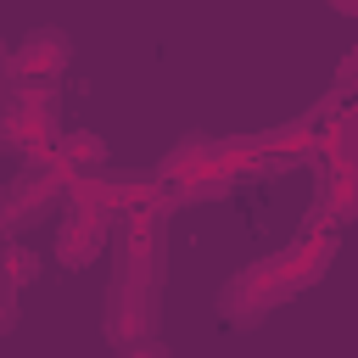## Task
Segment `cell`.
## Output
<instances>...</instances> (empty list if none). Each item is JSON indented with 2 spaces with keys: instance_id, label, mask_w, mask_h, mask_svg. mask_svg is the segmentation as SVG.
Wrapping results in <instances>:
<instances>
[{
  "instance_id": "obj_5",
  "label": "cell",
  "mask_w": 358,
  "mask_h": 358,
  "mask_svg": "<svg viewBox=\"0 0 358 358\" xmlns=\"http://www.w3.org/2000/svg\"><path fill=\"white\" fill-rule=\"evenodd\" d=\"M73 62V39L62 28H34L17 50H11V67L6 78H22V84H56Z\"/></svg>"
},
{
  "instance_id": "obj_4",
  "label": "cell",
  "mask_w": 358,
  "mask_h": 358,
  "mask_svg": "<svg viewBox=\"0 0 358 358\" xmlns=\"http://www.w3.org/2000/svg\"><path fill=\"white\" fill-rule=\"evenodd\" d=\"M358 218V157H341V162H324V179L313 190V207L302 218V229H319V235H336L341 224Z\"/></svg>"
},
{
  "instance_id": "obj_8",
  "label": "cell",
  "mask_w": 358,
  "mask_h": 358,
  "mask_svg": "<svg viewBox=\"0 0 358 358\" xmlns=\"http://www.w3.org/2000/svg\"><path fill=\"white\" fill-rule=\"evenodd\" d=\"M117 358H173V352H168V341H162V336H140V341H123V347H117Z\"/></svg>"
},
{
  "instance_id": "obj_9",
  "label": "cell",
  "mask_w": 358,
  "mask_h": 358,
  "mask_svg": "<svg viewBox=\"0 0 358 358\" xmlns=\"http://www.w3.org/2000/svg\"><path fill=\"white\" fill-rule=\"evenodd\" d=\"M11 324H17V285L0 274V336H6Z\"/></svg>"
},
{
  "instance_id": "obj_7",
  "label": "cell",
  "mask_w": 358,
  "mask_h": 358,
  "mask_svg": "<svg viewBox=\"0 0 358 358\" xmlns=\"http://www.w3.org/2000/svg\"><path fill=\"white\" fill-rule=\"evenodd\" d=\"M324 112H341V117L358 123V45L347 50V62H341V73H336V84L324 95Z\"/></svg>"
},
{
  "instance_id": "obj_10",
  "label": "cell",
  "mask_w": 358,
  "mask_h": 358,
  "mask_svg": "<svg viewBox=\"0 0 358 358\" xmlns=\"http://www.w3.org/2000/svg\"><path fill=\"white\" fill-rule=\"evenodd\" d=\"M6 67H11V45L0 39V73H6Z\"/></svg>"
},
{
  "instance_id": "obj_2",
  "label": "cell",
  "mask_w": 358,
  "mask_h": 358,
  "mask_svg": "<svg viewBox=\"0 0 358 358\" xmlns=\"http://www.w3.org/2000/svg\"><path fill=\"white\" fill-rule=\"evenodd\" d=\"M67 185H73V173L56 162V151L45 162H28L17 179H6L0 185V224H6V235L34 229L45 218H62L67 213Z\"/></svg>"
},
{
  "instance_id": "obj_1",
  "label": "cell",
  "mask_w": 358,
  "mask_h": 358,
  "mask_svg": "<svg viewBox=\"0 0 358 358\" xmlns=\"http://www.w3.org/2000/svg\"><path fill=\"white\" fill-rule=\"evenodd\" d=\"M336 246H341L336 235L302 229L291 246H280V252H268L263 263L241 268V274L218 291V313H224V324H235V330L263 324L268 308H280V302H291V296H302L308 285L324 280V268L336 263Z\"/></svg>"
},
{
  "instance_id": "obj_11",
  "label": "cell",
  "mask_w": 358,
  "mask_h": 358,
  "mask_svg": "<svg viewBox=\"0 0 358 358\" xmlns=\"http://www.w3.org/2000/svg\"><path fill=\"white\" fill-rule=\"evenodd\" d=\"M347 11H352V17H358V0H347Z\"/></svg>"
},
{
  "instance_id": "obj_6",
  "label": "cell",
  "mask_w": 358,
  "mask_h": 358,
  "mask_svg": "<svg viewBox=\"0 0 358 358\" xmlns=\"http://www.w3.org/2000/svg\"><path fill=\"white\" fill-rule=\"evenodd\" d=\"M56 162L67 173H90V168L106 162V145H101V134H62L56 140Z\"/></svg>"
},
{
  "instance_id": "obj_3",
  "label": "cell",
  "mask_w": 358,
  "mask_h": 358,
  "mask_svg": "<svg viewBox=\"0 0 358 358\" xmlns=\"http://www.w3.org/2000/svg\"><path fill=\"white\" fill-rule=\"evenodd\" d=\"M106 246H112V218L95 213V207L67 201V213L56 218V241H50L56 263H62V268H90Z\"/></svg>"
}]
</instances>
